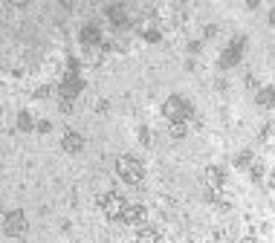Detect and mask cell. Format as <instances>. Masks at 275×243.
Listing matches in <instances>:
<instances>
[{
	"instance_id": "6da1fadb",
	"label": "cell",
	"mask_w": 275,
	"mask_h": 243,
	"mask_svg": "<svg viewBox=\"0 0 275 243\" xmlns=\"http://www.w3.org/2000/svg\"><path fill=\"white\" fill-rule=\"evenodd\" d=\"M162 116L168 122H189L194 116V107H191L189 99H183V96H168L165 104H162Z\"/></svg>"
},
{
	"instance_id": "ba28073f",
	"label": "cell",
	"mask_w": 275,
	"mask_h": 243,
	"mask_svg": "<svg viewBox=\"0 0 275 243\" xmlns=\"http://www.w3.org/2000/svg\"><path fill=\"white\" fill-rule=\"evenodd\" d=\"M104 15L110 17V23H113L116 29H128V26H131V20H128V6H122V3L107 6V9H104Z\"/></svg>"
},
{
	"instance_id": "8992f818",
	"label": "cell",
	"mask_w": 275,
	"mask_h": 243,
	"mask_svg": "<svg viewBox=\"0 0 275 243\" xmlns=\"http://www.w3.org/2000/svg\"><path fill=\"white\" fill-rule=\"evenodd\" d=\"M84 90V81H81V75L78 72H67L64 75V81H61V99H67V102H75V96Z\"/></svg>"
},
{
	"instance_id": "9c48e42d",
	"label": "cell",
	"mask_w": 275,
	"mask_h": 243,
	"mask_svg": "<svg viewBox=\"0 0 275 243\" xmlns=\"http://www.w3.org/2000/svg\"><path fill=\"white\" fill-rule=\"evenodd\" d=\"M81 44H84L87 50L102 47V32H99L96 23H84V26H81Z\"/></svg>"
},
{
	"instance_id": "8fae6325",
	"label": "cell",
	"mask_w": 275,
	"mask_h": 243,
	"mask_svg": "<svg viewBox=\"0 0 275 243\" xmlns=\"http://www.w3.org/2000/svg\"><path fill=\"white\" fill-rule=\"evenodd\" d=\"M206 188L223 191V168L220 165H208L206 168Z\"/></svg>"
},
{
	"instance_id": "d6986e66",
	"label": "cell",
	"mask_w": 275,
	"mask_h": 243,
	"mask_svg": "<svg viewBox=\"0 0 275 243\" xmlns=\"http://www.w3.org/2000/svg\"><path fill=\"white\" fill-rule=\"evenodd\" d=\"M35 130H38V133H50V130H52V124H50L47 119H41L38 124H35Z\"/></svg>"
},
{
	"instance_id": "2e32d148",
	"label": "cell",
	"mask_w": 275,
	"mask_h": 243,
	"mask_svg": "<svg viewBox=\"0 0 275 243\" xmlns=\"http://www.w3.org/2000/svg\"><path fill=\"white\" fill-rule=\"evenodd\" d=\"M252 162H255L252 151H241V154L235 156V165H238V168H252Z\"/></svg>"
},
{
	"instance_id": "7402d4cb",
	"label": "cell",
	"mask_w": 275,
	"mask_h": 243,
	"mask_svg": "<svg viewBox=\"0 0 275 243\" xmlns=\"http://www.w3.org/2000/svg\"><path fill=\"white\" fill-rule=\"evenodd\" d=\"M35 96H38V99H47V96H50V87H41V90H38Z\"/></svg>"
},
{
	"instance_id": "4fadbf2b",
	"label": "cell",
	"mask_w": 275,
	"mask_h": 243,
	"mask_svg": "<svg viewBox=\"0 0 275 243\" xmlns=\"http://www.w3.org/2000/svg\"><path fill=\"white\" fill-rule=\"evenodd\" d=\"M137 243H159V232L154 226H139L137 229Z\"/></svg>"
},
{
	"instance_id": "4316f807",
	"label": "cell",
	"mask_w": 275,
	"mask_h": 243,
	"mask_svg": "<svg viewBox=\"0 0 275 243\" xmlns=\"http://www.w3.org/2000/svg\"><path fill=\"white\" fill-rule=\"evenodd\" d=\"M241 243H258V238H243Z\"/></svg>"
},
{
	"instance_id": "7a4b0ae2",
	"label": "cell",
	"mask_w": 275,
	"mask_h": 243,
	"mask_svg": "<svg viewBox=\"0 0 275 243\" xmlns=\"http://www.w3.org/2000/svg\"><path fill=\"white\" fill-rule=\"evenodd\" d=\"M116 171L125 182H131V185H139L142 180H145V165L139 162L137 156H119L116 159Z\"/></svg>"
},
{
	"instance_id": "9a60e30c",
	"label": "cell",
	"mask_w": 275,
	"mask_h": 243,
	"mask_svg": "<svg viewBox=\"0 0 275 243\" xmlns=\"http://www.w3.org/2000/svg\"><path fill=\"white\" fill-rule=\"evenodd\" d=\"M168 133H171L174 139H186V133H189V124H186V122H171Z\"/></svg>"
},
{
	"instance_id": "ffe728a7",
	"label": "cell",
	"mask_w": 275,
	"mask_h": 243,
	"mask_svg": "<svg viewBox=\"0 0 275 243\" xmlns=\"http://www.w3.org/2000/svg\"><path fill=\"white\" fill-rule=\"evenodd\" d=\"M139 139H142V145H151V130L148 127H139Z\"/></svg>"
},
{
	"instance_id": "3957f363",
	"label": "cell",
	"mask_w": 275,
	"mask_h": 243,
	"mask_svg": "<svg viewBox=\"0 0 275 243\" xmlns=\"http://www.w3.org/2000/svg\"><path fill=\"white\" fill-rule=\"evenodd\" d=\"M26 214L20 211V208H12V211H6V217H3V232L9 235V238H20V235H26Z\"/></svg>"
},
{
	"instance_id": "5bb4252c",
	"label": "cell",
	"mask_w": 275,
	"mask_h": 243,
	"mask_svg": "<svg viewBox=\"0 0 275 243\" xmlns=\"http://www.w3.org/2000/svg\"><path fill=\"white\" fill-rule=\"evenodd\" d=\"M139 35L148 41V44H156L159 38H162V32H159V26H139Z\"/></svg>"
},
{
	"instance_id": "7c38bea8",
	"label": "cell",
	"mask_w": 275,
	"mask_h": 243,
	"mask_svg": "<svg viewBox=\"0 0 275 243\" xmlns=\"http://www.w3.org/2000/svg\"><path fill=\"white\" fill-rule=\"evenodd\" d=\"M255 102H258V107H264V110L275 107V87H261L258 96H255Z\"/></svg>"
},
{
	"instance_id": "ac0fdd59",
	"label": "cell",
	"mask_w": 275,
	"mask_h": 243,
	"mask_svg": "<svg viewBox=\"0 0 275 243\" xmlns=\"http://www.w3.org/2000/svg\"><path fill=\"white\" fill-rule=\"evenodd\" d=\"M249 177L258 182V180H264V165L261 162H252V168H249Z\"/></svg>"
},
{
	"instance_id": "30bf717a",
	"label": "cell",
	"mask_w": 275,
	"mask_h": 243,
	"mask_svg": "<svg viewBox=\"0 0 275 243\" xmlns=\"http://www.w3.org/2000/svg\"><path fill=\"white\" fill-rule=\"evenodd\" d=\"M61 148H64L67 154H78V151L84 148V136H81L78 130H67V133L61 136Z\"/></svg>"
},
{
	"instance_id": "44dd1931",
	"label": "cell",
	"mask_w": 275,
	"mask_h": 243,
	"mask_svg": "<svg viewBox=\"0 0 275 243\" xmlns=\"http://www.w3.org/2000/svg\"><path fill=\"white\" fill-rule=\"evenodd\" d=\"M58 107H61V113H69V110H72V102H67V99H61V102H58Z\"/></svg>"
},
{
	"instance_id": "d4e9b609",
	"label": "cell",
	"mask_w": 275,
	"mask_h": 243,
	"mask_svg": "<svg viewBox=\"0 0 275 243\" xmlns=\"http://www.w3.org/2000/svg\"><path fill=\"white\" fill-rule=\"evenodd\" d=\"M189 52H200V41H191V44H189Z\"/></svg>"
},
{
	"instance_id": "52a82bcc",
	"label": "cell",
	"mask_w": 275,
	"mask_h": 243,
	"mask_svg": "<svg viewBox=\"0 0 275 243\" xmlns=\"http://www.w3.org/2000/svg\"><path fill=\"white\" fill-rule=\"evenodd\" d=\"M145 217H148V211H145V206H139V203H128V208H125V214H122V223L128 226H145Z\"/></svg>"
},
{
	"instance_id": "5b68a950",
	"label": "cell",
	"mask_w": 275,
	"mask_h": 243,
	"mask_svg": "<svg viewBox=\"0 0 275 243\" xmlns=\"http://www.w3.org/2000/svg\"><path fill=\"white\" fill-rule=\"evenodd\" d=\"M102 208H104V214H107V217L122 220V214H125L128 203H125V197H122V194L110 191V194H104V197H102Z\"/></svg>"
},
{
	"instance_id": "277c9868",
	"label": "cell",
	"mask_w": 275,
	"mask_h": 243,
	"mask_svg": "<svg viewBox=\"0 0 275 243\" xmlns=\"http://www.w3.org/2000/svg\"><path fill=\"white\" fill-rule=\"evenodd\" d=\"M243 47H246V38L238 35V38H235V41L223 50V55H220V69L238 67V64H241V58H243Z\"/></svg>"
},
{
	"instance_id": "cb8c5ba5",
	"label": "cell",
	"mask_w": 275,
	"mask_h": 243,
	"mask_svg": "<svg viewBox=\"0 0 275 243\" xmlns=\"http://www.w3.org/2000/svg\"><path fill=\"white\" fill-rule=\"evenodd\" d=\"M267 185L275 191V171H270V177H267Z\"/></svg>"
},
{
	"instance_id": "e0dca14e",
	"label": "cell",
	"mask_w": 275,
	"mask_h": 243,
	"mask_svg": "<svg viewBox=\"0 0 275 243\" xmlns=\"http://www.w3.org/2000/svg\"><path fill=\"white\" fill-rule=\"evenodd\" d=\"M17 127H20V130H32L35 127L32 116H29V113H20V116H17Z\"/></svg>"
},
{
	"instance_id": "603a6c76",
	"label": "cell",
	"mask_w": 275,
	"mask_h": 243,
	"mask_svg": "<svg viewBox=\"0 0 275 243\" xmlns=\"http://www.w3.org/2000/svg\"><path fill=\"white\" fill-rule=\"evenodd\" d=\"M203 35H206V38H211V35H217V26H206V29H203Z\"/></svg>"
},
{
	"instance_id": "484cf974",
	"label": "cell",
	"mask_w": 275,
	"mask_h": 243,
	"mask_svg": "<svg viewBox=\"0 0 275 243\" xmlns=\"http://www.w3.org/2000/svg\"><path fill=\"white\" fill-rule=\"evenodd\" d=\"M270 23H273V26H275V6H273V9H270Z\"/></svg>"
}]
</instances>
